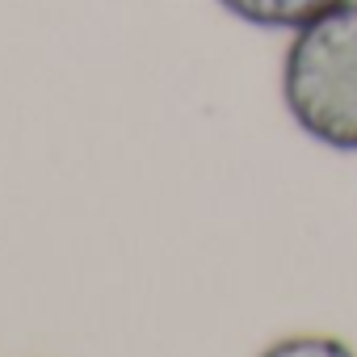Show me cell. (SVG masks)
Segmentation results:
<instances>
[{"label":"cell","mask_w":357,"mask_h":357,"mask_svg":"<svg viewBox=\"0 0 357 357\" xmlns=\"http://www.w3.org/2000/svg\"><path fill=\"white\" fill-rule=\"evenodd\" d=\"M278 84L290 122L311 143L357 155V0L286 34Z\"/></svg>","instance_id":"obj_1"},{"label":"cell","mask_w":357,"mask_h":357,"mask_svg":"<svg viewBox=\"0 0 357 357\" xmlns=\"http://www.w3.org/2000/svg\"><path fill=\"white\" fill-rule=\"evenodd\" d=\"M223 13H231L236 22L252 26V30H278V34H294L298 26H307L311 17L336 9L340 0H215Z\"/></svg>","instance_id":"obj_2"},{"label":"cell","mask_w":357,"mask_h":357,"mask_svg":"<svg viewBox=\"0 0 357 357\" xmlns=\"http://www.w3.org/2000/svg\"><path fill=\"white\" fill-rule=\"evenodd\" d=\"M257 357H357V349L336 332H290L265 344Z\"/></svg>","instance_id":"obj_3"}]
</instances>
